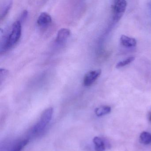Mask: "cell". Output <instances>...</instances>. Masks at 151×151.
Masks as SVG:
<instances>
[{
	"label": "cell",
	"mask_w": 151,
	"mask_h": 151,
	"mask_svg": "<svg viewBox=\"0 0 151 151\" xmlns=\"http://www.w3.org/2000/svg\"><path fill=\"white\" fill-rule=\"evenodd\" d=\"M22 27L21 22L17 21L14 23L11 30L4 40L1 43V53L5 52L17 44L22 35Z\"/></svg>",
	"instance_id": "cell-1"
},
{
	"label": "cell",
	"mask_w": 151,
	"mask_h": 151,
	"mask_svg": "<svg viewBox=\"0 0 151 151\" xmlns=\"http://www.w3.org/2000/svg\"><path fill=\"white\" fill-rule=\"evenodd\" d=\"M53 109L52 108H48L43 112L39 122L34 125L32 129V132L37 134L42 132L46 126L49 124L52 117Z\"/></svg>",
	"instance_id": "cell-2"
},
{
	"label": "cell",
	"mask_w": 151,
	"mask_h": 151,
	"mask_svg": "<svg viewBox=\"0 0 151 151\" xmlns=\"http://www.w3.org/2000/svg\"><path fill=\"white\" fill-rule=\"evenodd\" d=\"M127 1L124 0L114 1L112 6L113 19L115 22H118L122 17L126 10Z\"/></svg>",
	"instance_id": "cell-3"
},
{
	"label": "cell",
	"mask_w": 151,
	"mask_h": 151,
	"mask_svg": "<svg viewBox=\"0 0 151 151\" xmlns=\"http://www.w3.org/2000/svg\"><path fill=\"white\" fill-rule=\"evenodd\" d=\"M101 70L100 69L88 71L83 78V84L85 86H91L101 75Z\"/></svg>",
	"instance_id": "cell-4"
},
{
	"label": "cell",
	"mask_w": 151,
	"mask_h": 151,
	"mask_svg": "<svg viewBox=\"0 0 151 151\" xmlns=\"http://www.w3.org/2000/svg\"><path fill=\"white\" fill-rule=\"evenodd\" d=\"M70 34V31L68 29L66 28L61 29L57 33L55 42L59 45L63 44L68 38Z\"/></svg>",
	"instance_id": "cell-5"
},
{
	"label": "cell",
	"mask_w": 151,
	"mask_h": 151,
	"mask_svg": "<svg viewBox=\"0 0 151 151\" xmlns=\"http://www.w3.org/2000/svg\"><path fill=\"white\" fill-rule=\"evenodd\" d=\"M52 19L51 16L47 13H42L38 18L37 23L40 27H46L52 22Z\"/></svg>",
	"instance_id": "cell-6"
},
{
	"label": "cell",
	"mask_w": 151,
	"mask_h": 151,
	"mask_svg": "<svg viewBox=\"0 0 151 151\" xmlns=\"http://www.w3.org/2000/svg\"><path fill=\"white\" fill-rule=\"evenodd\" d=\"M121 44L126 47H132L136 46L137 41L133 38L130 37L125 35H122L120 38Z\"/></svg>",
	"instance_id": "cell-7"
},
{
	"label": "cell",
	"mask_w": 151,
	"mask_h": 151,
	"mask_svg": "<svg viewBox=\"0 0 151 151\" xmlns=\"http://www.w3.org/2000/svg\"><path fill=\"white\" fill-rule=\"evenodd\" d=\"M13 5V1H7L3 2L1 5L0 9V17L1 20H2L3 18L6 16L8 14Z\"/></svg>",
	"instance_id": "cell-8"
},
{
	"label": "cell",
	"mask_w": 151,
	"mask_h": 151,
	"mask_svg": "<svg viewBox=\"0 0 151 151\" xmlns=\"http://www.w3.org/2000/svg\"><path fill=\"white\" fill-rule=\"evenodd\" d=\"M29 142V139H28L19 141L13 145L9 151H21L26 146Z\"/></svg>",
	"instance_id": "cell-9"
},
{
	"label": "cell",
	"mask_w": 151,
	"mask_h": 151,
	"mask_svg": "<svg viewBox=\"0 0 151 151\" xmlns=\"http://www.w3.org/2000/svg\"><path fill=\"white\" fill-rule=\"evenodd\" d=\"M93 143L96 151H104L106 149L104 141L101 138L96 137L93 139Z\"/></svg>",
	"instance_id": "cell-10"
},
{
	"label": "cell",
	"mask_w": 151,
	"mask_h": 151,
	"mask_svg": "<svg viewBox=\"0 0 151 151\" xmlns=\"http://www.w3.org/2000/svg\"><path fill=\"white\" fill-rule=\"evenodd\" d=\"M111 109V107L108 106H101L95 109V113L97 116H102L110 113Z\"/></svg>",
	"instance_id": "cell-11"
},
{
	"label": "cell",
	"mask_w": 151,
	"mask_h": 151,
	"mask_svg": "<svg viewBox=\"0 0 151 151\" xmlns=\"http://www.w3.org/2000/svg\"><path fill=\"white\" fill-rule=\"evenodd\" d=\"M139 139L141 143L145 145L151 143V134L147 132H143L140 134Z\"/></svg>",
	"instance_id": "cell-12"
},
{
	"label": "cell",
	"mask_w": 151,
	"mask_h": 151,
	"mask_svg": "<svg viewBox=\"0 0 151 151\" xmlns=\"http://www.w3.org/2000/svg\"><path fill=\"white\" fill-rule=\"evenodd\" d=\"M135 57H133V56L128 57L127 59H125V60H123L118 63L117 64H116V68H122V67H124V66H126V65L131 63L132 61H133L135 60Z\"/></svg>",
	"instance_id": "cell-13"
},
{
	"label": "cell",
	"mask_w": 151,
	"mask_h": 151,
	"mask_svg": "<svg viewBox=\"0 0 151 151\" xmlns=\"http://www.w3.org/2000/svg\"><path fill=\"white\" fill-rule=\"evenodd\" d=\"M9 71L5 69L1 68L0 70V82L1 84L2 82L4 81V79L6 78L7 75H8Z\"/></svg>",
	"instance_id": "cell-14"
},
{
	"label": "cell",
	"mask_w": 151,
	"mask_h": 151,
	"mask_svg": "<svg viewBox=\"0 0 151 151\" xmlns=\"http://www.w3.org/2000/svg\"><path fill=\"white\" fill-rule=\"evenodd\" d=\"M148 119H149V121L151 122V112H150L148 114Z\"/></svg>",
	"instance_id": "cell-15"
}]
</instances>
